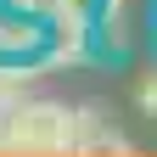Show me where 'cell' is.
I'll use <instances>...</instances> for the list:
<instances>
[{
	"label": "cell",
	"mask_w": 157,
	"mask_h": 157,
	"mask_svg": "<svg viewBox=\"0 0 157 157\" xmlns=\"http://www.w3.org/2000/svg\"><path fill=\"white\" fill-rule=\"evenodd\" d=\"M135 107H140L146 118H157V67L140 73V84H135Z\"/></svg>",
	"instance_id": "52a82bcc"
},
{
	"label": "cell",
	"mask_w": 157,
	"mask_h": 157,
	"mask_svg": "<svg viewBox=\"0 0 157 157\" xmlns=\"http://www.w3.org/2000/svg\"><path fill=\"white\" fill-rule=\"evenodd\" d=\"M135 146H129V135H118V129H101V140H95V151L90 157H129Z\"/></svg>",
	"instance_id": "8992f818"
},
{
	"label": "cell",
	"mask_w": 157,
	"mask_h": 157,
	"mask_svg": "<svg viewBox=\"0 0 157 157\" xmlns=\"http://www.w3.org/2000/svg\"><path fill=\"white\" fill-rule=\"evenodd\" d=\"M6 11H23V17H51V0H0Z\"/></svg>",
	"instance_id": "ba28073f"
},
{
	"label": "cell",
	"mask_w": 157,
	"mask_h": 157,
	"mask_svg": "<svg viewBox=\"0 0 157 157\" xmlns=\"http://www.w3.org/2000/svg\"><path fill=\"white\" fill-rule=\"evenodd\" d=\"M34 78H39V62H11V56H0V107L11 112L17 101H28Z\"/></svg>",
	"instance_id": "277c9868"
},
{
	"label": "cell",
	"mask_w": 157,
	"mask_h": 157,
	"mask_svg": "<svg viewBox=\"0 0 157 157\" xmlns=\"http://www.w3.org/2000/svg\"><path fill=\"white\" fill-rule=\"evenodd\" d=\"M0 140H6V107H0Z\"/></svg>",
	"instance_id": "9c48e42d"
},
{
	"label": "cell",
	"mask_w": 157,
	"mask_h": 157,
	"mask_svg": "<svg viewBox=\"0 0 157 157\" xmlns=\"http://www.w3.org/2000/svg\"><path fill=\"white\" fill-rule=\"evenodd\" d=\"M51 45V23L45 17H23V11H0V56L11 62H34Z\"/></svg>",
	"instance_id": "7a4b0ae2"
},
{
	"label": "cell",
	"mask_w": 157,
	"mask_h": 157,
	"mask_svg": "<svg viewBox=\"0 0 157 157\" xmlns=\"http://www.w3.org/2000/svg\"><path fill=\"white\" fill-rule=\"evenodd\" d=\"M0 151L11 157H73V107L28 95L6 112V140Z\"/></svg>",
	"instance_id": "6da1fadb"
},
{
	"label": "cell",
	"mask_w": 157,
	"mask_h": 157,
	"mask_svg": "<svg viewBox=\"0 0 157 157\" xmlns=\"http://www.w3.org/2000/svg\"><path fill=\"white\" fill-rule=\"evenodd\" d=\"M135 45V0H95V51L124 56Z\"/></svg>",
	"instance_id": "3957f363"
},
{
	"label": "cell",
	"mask_w": 157,
	"mask_h": 157,
	"mask_svg": "<svg viewBox=\"0 0 157 157\" xmlns=\"http://www.w3.org/2000/svg\"><path fill=\"white\" fill-rule=\"evenodd\" d=\"M101 129H107L101 107H73V157H90L95 140H101Z\"/></svg>",
	"instance_id": "5b68a950"
}]
</instances>
